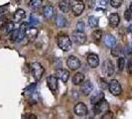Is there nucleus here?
<instances>
[{
	"mask_svg": "<svg viewBox=\"0 0 132 119\" xmlns=\"http://www.w3.org/2000/svg\"><path fill=\"white\" fill-rule=\"evenodd\" d=\"M88 25L92 28H96L98 26V18L95 16H89L88 17Z\"/></svg>",
	"mask_w": 132,
	"mask_h": 119,
	"instance_id": "obj_26",
	"label": "nucleus"
},
{
	"mask_svg": "<svg viewBox=\"0 0 132 119\" xmlns=\"http://www.w3.org/2000/svg\"><path fill=\"white\" fill-rule=\"evenodd\" d=\"M98 82H99V87H100L102 90H104V89H106V88L108 87V83L106 82V80L104 79H100Z\"/></svg>",
	"mask_w": 132,
	"mask_h": 119,
	"instance_id": "obj_31",
	"label": "nucleus"
},
{
	"mask_svg": "<svg viewBox=\"0 0 132 119\" xmlns=\"http://www.w3.org/2000/svg\"><path fill=\"white\" fill-rule=\"evenodd\" d=\"M72 39H73V43H76L77 45H84L86 43V34L84 32H80V31H76L72 34Z\"/></svg>",
	"mask_w": 132,
	"mask_h": 119,
	"instance_id": "obj_6",
	"label": "nucleus"
},
{
	"mask_svg": "<svg viewBox=\"0 0 132 119\" xmlns=\"http://www.w3.org/2000/svg\"><path fill=\"white\" fill-rule=\"evenodd\" d=\"M31 72H32V74L35 78V79H41L42 75L44 74V67L43 66L40 64V63H32L31 64Z\"/></svg>",
	"mask_w": 132,
	"mask_h": 119,
	"instance_id": "obj_2",
	"label": "nucleus"
},
{
	"mask_svg": "<svg viewBox=\"0 0 132 119\" xmlns=\"http://www.w3.org/2000/svg\"><path fill=\"white\" fill-rule=\"evenodd\" d=\"M93 112H94V114H96V115L104 114L108 110V103H107V101L104 100V99L100 100L98 103H96V104L93 105Z\"/></svg>",
	"mask_w": 132,
	"mask_h": 119,
	"instance_id": "obj_3",
	"label": "nucleus"
},
{
	"mask_svg": "<svg viewBox=\"0 0 132 119\" xmlns=\"http://www.w3.org/2000/svg\"><path fill=\"white\" fill-rule=\"evenodd\" d=\"M103 97H104V93L102 92V91H97V92H95L93 96L90 97V103H92L93 105H94V104L98 103L100 100H102Z\"/></svg>",
	"mask_w": 132,
	"mask_h": 119,
	"instance_id": "obj_23",
	"label": "nucleus"
},
{
	"mask_svg": "<svg viewBox=\"0 0 132 119\" xmlns=\"http://www.w3.org/2000/svg\"><path fill=\"white\" fill-rule=\"evenodd\" d=\"M113 117V114L112 112H109V111H106L103 115H102V118L106 119V118H112Z\"/></svg>",
	"mask_w": 132,
	"mask_h": 119,
	"instance_id": "obj_39",
	"label": "nucleus"
},
{
	"mask_svg": "<svg viewBox=\"0 0 132 119\" xmlns=\"http://www.w3.org/2000/svg\"><path fill=\"white\" fill-rule=\"evenodd\" d=\"M117 66H118V70L120 72L123 71V69L125 66V59L124 58H119L117 60Z\"/></svg>",
	"mask_w": 132,
	"mask_h": 119,
	"instance_id": "obj_28",
	"label": "nucleus"
},
{
	"mask_svg": "<svg viewBox=\"0 0 132 119\" xmlns=\"http://www.w3.org/2000/svg\"><path fill=\"white\" fill-rule=\"evenodd\" d=\"M59 8L63 13H69L70 10H71V8H72L71 0H60Z\"/></svg>",
	"mask_w": 132,
	"mask_h": 119,
	"instance_id": "obj_16",
	"label": "nucleus"
},
{
	"mask_svg": "<svg viewBox=\"0 0 132 119\" xmlns=\"http://www.w3.org/2000/svg\"><path fill=\"white\" fill-rule=\"evenodd\" d=\"M67 66L70 67V70L76 71L80 66V61L75 56H70L67 60Z\"/></svg>",
	"mask_w": 132,
	"mask_h": 119,
	"instance_id": "obj_10",
	"label": "nucleus"
},
{
	"mask_svg": "<svg viewBox=\"0 0 132 119\" xmlns=\"http://www.w3.org/2000/svg\"><path fill=\"white\" fill-rule=\"evenodd\" d=\"M108 89L111 94L117 96V95H120L121 92H122V87L120 86V83L118 82V80L116 79H112L109 83H108Z\"/></svg>",
	"mask_w": 132,
	"mask_h": 119,
	"instance_id": "obj_5",
	"label": "nucleus"
},
{
	"mask_svg": "<svg viewBox=\"0 0 132 119\" xmlns=\"http://www.w3.org/2000/svg\"><path fill=\"white\" fill-rule=\"evenodd\" d=\"M47 83L51 91L55 92L58 89V78L56 75H49L47 78Z\"/></svg>",
	"mask_w": 132,
	"mask_h": 119,
	"instance_id": "obj_12",
	"label": "nucleus"
},
{
	"mask_svg": "<svg viewBox=\"0 0 132 119\" xmlns=\"http://www.w3.org/2000/svg\"><path fill=\"white\" fill-rule=\"evenodd\" d=\"M10 40H11V42L18 41V30H13L10 33Z\"/></svg>",
	"mask_w": 132,
	"mask_h": 119,
	"instance_id": "obj_30",
	"label": "nucleus"
},
{
	"mask_svg": "<svg viewBox=\"0 0 132 119\" xmlns=\"http://www.w3.org/2000/svg\"><path fill=\"white\" fill-rule=\"evenodd\" d=\"M104 44L107 48H111L112 49L113 47H115L116 45V39L113 37L112 35L108 34L104 37Z\"/></svg>",
	"mask_w": 132,
	"mask_h": 119,
	"instance_id": "obj_20",
	"label": "nucleus"
},
{
	"mask_svg": "<svg viewBox=\"0 0 132 119\" xmlns=\"http://www.w3.org/2000/svg\"><path fill=\"white\" fill-rule=\"evenodd\" d=\"M108 22H109V25L112 27H117L120 22V17L117 13H112L109 15L108 17Z\"/></svg>",
	"mask_w": 132,
	"mask_h": 119,
	"instance_id": "obj_19",
	"label": "nucleus"
},
{
	"mask_svg": "<svg viewBox=\"0 0 132 119\" xmlns=\"http://www.w3.org/2000/svg\"><path fill=\"white\" fill-rule=\"evenodd\" d=\"M127 73L132 74V60H129L127 63Z\"/></svg>",
	"mask_w": 132,
	"mask_h": 119,
	"instance_id": "obj_38",
	"label": "nucleus"
},
{
	"mask_svg": "<svg viewBox=\"0 0 132 119\" xmlns=\"http://www.w3.org/2000/svg\"><path fill=\"white\" fill-rule=\"evenodd\" d=\"M109 0H99V4L101 5V6H104L107 4V2H108Z\"/></svg>",
	"mask_w": 132,
	"mask_h": 119,
	"instance_id": "obj_40",
	"label": "nucleus"
},
{
	"mask_svg": "<svg viewBox=\"0 0 132 119\" xmlns=\"http://www.w3.org/2000/svg\"><path fill=\"white\" fill-rule=\"evenodd\" d=\"M35 87H36V83H32V86H29L28 87L25 88V92H32L34 89H35Z\"/></svg>",
	"mask_w": 132,
	"mask_h": 119,
	"instance_id": "obj_37",
	"label": "nucleus"
},
{
	"mask_svg": "<svg viewBox=\"0 0 132 119\" xmlns=\"http://www.w3.org/2000/svg\"><path fill=\"white\" fill-rule=\"evenodd\" d=\"M42 3H43L42 0H31L29 2V6L33 11H37L38 9L42 7Z\"/></svg>",
	"mask_w": 132,
	"mask_h": 119,
	"instance_id": "obj_25",
	"label": "nucleus"
},
{
	"mask_svg": "<svg viewBox=\"0 0 132 119\" xmlns=\"http://www.w3.org/2000/svg\"><path fill=\"white\" fill-rule=\"evenodd\" d=\"M2 32L5 35H9L14 30V22H6L2 26Z\"/></svg>",
	"mask_w": 132,
	"mask_h": 119,
	"instance_id": "obj_24",
	"label": "nucleus"
},
{
	"mask_svg": "<svg viewBox=\"0 0 132 119\" xmlns=\"http://www.w3.org/2000/svg\"><path fill=\"white\" fill-rule=\"evenodd\" d=\"M129 10H130V11L132 12V3L130 4V6H129Z\"/></svg>",
	"mask_w": 132,
	"mask_h": 119,
	"instance_id": "obj_42",
	"label": "nucleus"
},
{
	"mask_svg": "<svg viewBox=\"0 0 132 119\" xmlns=\"http://www.w3.org/2000/svg\"><path fill=\"white\" fill-rule=\"evenodd\" d=\"M73 111L76 113V115H78L79 117H85L88 113V109L85 103L79 102L78 104H76L75 108H73Z\"/></svg>",
	"mask_w": 132,
	"mask_h": 119,
	"instance_id": "obj_7",
	"label": "nucleus"
},
{
	"mask_svg": "<svg viewBox=\"0 0 132 119\" xmlns=\"http://www.w3.org/2000/svg\"><path fill=\"white\" fill-rule=\"evenodd\" d=\"M111 55L113 57H118L120 55V48L118 47H113L112 50H111Z\"/></svg>",
	"mask_w": 132,
	"mask_h": 119,
	"instance_id": "obj_33",
	"label": "nucleus"
},
{
	"mask_svg": "<svg viewBox=\"0 0 132 119\" xmlns=\"http://www.w3.org/2000/svg\"><path fill=\"white\" fill-rule=\"evenodd\" d=\"M30 24H31L32 26H36V25L39 24V20L37 19L36 17H34V16H31V17H30Z\"/></svg>",
	"mask_w": 132,
	"mask_h": 119,
	"instance_id": "obj_36",
	"label": "nucleus"
},
{
	"mask_svg": "<svg viewBox=\"0 0 132 119\" xmlns=\"http://www.w3.org/2000/svg\"><path fill=\"white\" fill-rule=\"evenodd\" d=\"M87 64H88V66H90V67H93V69H95V67H97L99 65V58L97 55H95V54H89L88 56H87Z\"/></svg>",
	"mask_w": 132,
	"mask_h": 119,
	"instance_id": "obj_15",
	"label": "nucleus"
},
{
	"mask_svg": "<svg viewBox=\"0 0 132 119\" xmlns=\"http://www.w3.org/2000/svg\"><path fill=\"white\" fill-rule=\"evenodd\" d=\"M122 2H123V0H110V5L113 8H119L122 5Z\"/></svg>",
	"mask_w": 132,
	"mask_h": 119,
	"instance_id": "obj_29",
	"label": "nucleus"
},
{
	"mask_svg": "<svg viewBox=\"0 0 132 119\" xmlns=\"http://www.w3.org/2000/svg\"><path fill=\"white\" fill-rule=\"evenodd\" d=\"M55 24L58 28H64L67 25V20L66 18L62 15V14H58L55 18Z\"/></svg>",
	"mask_w": 132,
	"mask_h": 119,
	"instance_id": "obj_21",
	"label": "nucleus"
},
{
	"mask_svg": "<svg viewBox=\"0 0 132 119\" xmlns=\"http://www.w3.org/2000/svg\"><path fill=\"white\" fill-rule=\"evenodd\" d=\"M102 73L105 74L106 76H111L114 73V66L110 60H106L102 65Z\"/></svg>",
	"mask_w": 132,
	"mask_h": 119,
	"instance_id": "obj_9",
	"label": "nucleus"
},
{
	"mask_svg": "<svg viewBox=\"0 0 132 119\" xmlns=\"http://www.w3.org/2000/svg\"><path fill=\"white\" fill-rule=\"evenodd\" d=\"M38 36V29L35 28V26L29 27L28 31L26 33V38L28 41H33L36 39V37Z\"/></svg>",
	"mask_w": 132,
	"mask_h": 119,
	"instance_id": "obj_18",
	"label": "nucleus"
},
{
	"mask_svg": "<svg viewBox=\"0 0 132 119\" xmlns=\"http://www.w3.org/2000/svg\"><path fill=\"white\" fill-rule=\"evenodd\" d=\"M85 28H86V24H85L82 21H79V22H78V23H77V29H78V31L84 32Z\"/></svg>",
	"mask_w": 132,
	"mask_h": 119,
	"instance_id": "obj_32",
	"label": "nucleus"
},
{
	"mask_svg": "<svg viewBox=\"0 0 132 119\" xmlns=\"http://www.w3.org/2000/svg\"><path fill=\"white\" fill-rule=\"evenodd\" d=\"M57 43L60 49L64 52H68L72 49V41L67 34H60L57 39Z\"/></svg>",
	"mask_w": 132,
	"mask_h": 119,
	"instance_id": "obj_1",
	"label": "nucleus"
},
{
	"mask_svg": "<svg viewBox=\"0 0 132 119\" xmlns=\"http://www.w3.org/2000/svg\"><path fill=\"white\" fill-rule=\"evenodd\" d=\"M85 80V74L81 73H77L73 74V79H72V81L75 86H79V84H81L82 81Z\"/></svg>",
	"mask_w": 132,
	"mask_h": 119,
	"instance_id": "obj_22",
	"label": "nucleus"
},
{
	"mask_svg": "<svg viewBox=\"0 0 132 119\" xmlns=\"http://www.w3.org/2000/svg\"><path fill=\"white\" fill-rule=\"evenodd\" d=\"M93 90V86L90 80H84L80 86V91L84 95H89Z\"/></svg>",
	"mask_w": 132,
	"mask_h": 119,
	"instance_id": "obj_11",
	"label": "nucleus"
},
{
	"mask_svg": "<svg viewBox=\"0 0 132 119\" xmlns=\"http://www.w3.org/2000/svg\"><path fill=\"white\" fill-rule=\"evenodd\" d=\"M131 45H132V44H131Z\"/></svg>",
	"mask_w": 132,
	"mask_h": 119,
	"instance_id": "obj_44",
	"label": "nucleus"
},
{
	"mask_svg": "<svg viewBox=\"0 0 132 119\" xmlns=\"http://www.w3.org/2000/svg\"><path fill=\"white\" fill-rule=\"evenodd\" d=\"M55 74H56V76L59 79H61L64 83H66L67 81L69 80V78H70V73H69V71L64 70V69H58V70L56 71Z\"/></svg>",
	"mask_w": 132,
	"mask_h": 119,
	"instance_id": "obj_13",
	"label": "nucleus"
},
{
	"mask_svg": "<svg viewBox=\"0 0 132 119\" xmlns=\"http://www.w3.org/2000/svg\"><path fill=\"white\" fill-rule=\"evenodd\" d=\"M85 3H84V1H81V0H76V1H73V3H72V12L75 16H79L80 14L84 12V10H85Z\"/></svg>",
	"mask_w": 132,
	"mask_h": 119,
	"instance_id": "obj_4",
	"label": "nucleus"
},
{
	"mask_svg": "<svg viewBox=\"0 0 132 119\" xmlns=\"http://www.w3.org/2000/svg\"><path fill=\"white\" fill-rule=\"evenodd\" d=\"M29 115H31V116H26V115H24L23 117H24V118H33V119H36V118H37L36 116H34V114H29Z\"/></svg>",
	"mask_w": 132,
	"mask_h": 119,
	"instance_id": "obj_41",
	"label": "nucleus"
},
{
	"mask_svg": "<svg viewBox=\"0 0 132 119\" xmlns=\"http://www.w3.org/2000/svg\"><path fill=\"white\" fill-rule=\"evenodd\" d=\"M130 32H131V33H132V24H131V25H130Z\"/></svg>",
	"mask_w": 132,
	"mask_h": 119,
	"instance_id": "obj_43",
	"label": "nucleus"
},
{
	"mask_svg": "<svg viewBox=\"0 0 132 119\" xmlns=\"http://www.w3.org/2000/svg\"><path fill=\"white\" fill-rule=\"evenodd\" d=\"M124 18H125L126 21H130L132 19V12L129 9L125 10V12H124Z\"/></svg>",
	"mask_w": 132,
	"mask_h": 119,
	"instance_id": "obj_34",
	"label": "nucleus"
},
{
	"mask_svg": "<svg viewBox=\"0 0 132 119\" xmlns=\"http://www.w3.org/2000/svg\"><path fill=\"white\" fill-rule=\"evenodd\" d=\"M42 14L44 16V18L47 20L52 19L54 17V14H55V8H54L53 5L51 4H46L44 5L43 8H42Z\"/></svg>",
	"mask_w": 132,
	"mask_h": 119,
	"instance_id": "obj_8",
	"label": "nucleus"
},
{
	"mask_svg": "<svg viewBox=\"0 0 132 119\" xmlns=\"http://www.w3.org/2000/svg\"><path fill=\"white\" fill-rule=\"evenodd\" d=\"M102 38V32L100 30H95L93 33V39L94 42H99Z\"/></svg>",
	"mask_w": 132,
	"mask_h": 119,
	"instance_id": "obj_27",
	"label": "nucleus"
},
{
	"mask_svg": "<svg viewBox=\"0 0 132 119\" xmlns=\"http://www.w3.org/2000/svg\"><path fill=\"white\" fill-rule=\"evenodd\" d=\"M26 12L23 9H17L13 14V21L14 23H20L22 20L25 19Z\"/></svg>",
	"mask_w": 132,
	"mask_h": 119,
	"instance_id": "obj_17",
	"label": "nucleus"
},
{
	"mask_svg": "<svg viewBox=\"0 0 132 119\" xmlns=\"http://www.w3.org/2000/svg\"><path fill=\"white\" fill-rule=\"evenodd\" d=\"M9 9V4H4L2 6H0V14H4L6 13Z\"/></svg>",
	"mask_w": 132,
	"mask_h": 119,
	"instance_id": "obj_35",
	"label": "nucleus"
},
{
	"mask_svg": "<svg viewBox=\"0 0 132 119\" xmlns=\"http://www.w3.org/2000/svg\"><path fill=\"white\" fill-rule=\"evenodd\" d=\"M28 29H29V23L24 22L23 24L20 25V28L18 29V41L19 42H22L26 38V33Z\"/></svg>",
	"mask_w": 132,
	"mask_h": 119,
	"instance_id": "obj_14",
	"label": "nucleus"
}]
</instances>
